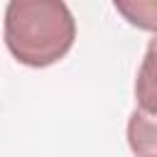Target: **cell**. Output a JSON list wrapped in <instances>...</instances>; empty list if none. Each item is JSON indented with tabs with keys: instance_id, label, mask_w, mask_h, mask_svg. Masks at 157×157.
Segmentation results:
<instances>
[{
	"instance_id": "3957f363",
	"label": "cell",
	"mask_w": 157,
	"mask_h": 157,
	"mask_svg": "<svg viewBox=\"0 0 157 157\" xmlns=\"http://www.w3.org/2000/svg\"><path fill=\"white\" fill-rule=\"evenodd\" d=\"M128 145L137 157H157V115L135 108L128 118Z\"/></svg>"
},
{
	"instance_id": "6da1fadb",
	"label": "cell",
	"mask_w": 157,
	"mask_h": 157,
	"mask_svg": "<svg viewBox=\"0 0 157 157\" xmlns=\"http://www.w3.org/2000/svg\"><path fill=\"white\" fill-rule=\"evenodd\" d=\"M76 39V20L61 0H12L5 7V44L32 69H44L66 56Z\"/></svg>"
},
{
	"instance_id": "277c9868",
	"label": "cell",
	"mask_w": 157,
	"mask_h": 157,
	"mask_svg": "<svg viewBox=\"0 0 157 157\" xmlns=\"http://www.w3.org/2000/svg\"><path fill=\"white\" fill-rule=\"evenodd\" d=\"M113 7L132 27L157 32V0H115Z\"/></svg>"
},
{
	"instance_id": "7a4b0ae2",
	"label": "cell",
	"mask_w": 157,
	"mask_h": 157,
	"mask_svg": "<svg viewBox=\"0 0 157 157\" xmlns=\"http://www.w3.org/2000/svg\"><path fill=\"white\" fill-rule=\"evenodd\" d=\"M135 101L140 110L157 115V34L150 39L147 52L142 56V64L135 78Z\"/></svg>"
}]
</instances>
